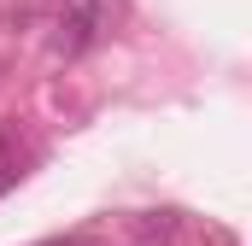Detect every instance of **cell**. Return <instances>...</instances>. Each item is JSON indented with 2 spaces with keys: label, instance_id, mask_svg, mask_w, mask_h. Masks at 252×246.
<instances>
[{
  "label": "cell",
  "instance_id": "6da1fadb",
  "mask_svg": "<svg viewBox=\"0 0 252 246\" xmlns=\"http://www.w3.org/2000/svg\"><path fill=\"white\" fill-rule=\"evenodd\" d=\"M24 176V153H18V135H0V193L6 187H18Z\"/></svg>",
  "mask_w": 252,
  "mask_h": 246
},
{
  "label": "cell",
  "instance_id": "7a4b0ae2",
  "mask_svg": "<svg viewBox=\"0 0 252 246\" xmlns=\"http://www.w3.org/2000/svg\"><path fill=\"white\" fill-rule=\"evenodd\" d=\"M88 35H94V6L70 12V35H59V53H76V47H88Z\"/></svg>",
  "mask_w": 252,
  "mask_h": 246
},
{
  "label": "cell",
  "instance_id": "3957f363",
  "mask_svg": "<svg viewBox=\"0 0 252 246\" xmlns=\"http://www.w3.org/2000/svg\"><path fill=\"white\" fill-rule=\"evenodd\" d=\"M47 246H82V241H47Z\"/></svg>",
  "mask_w": 252,
  "mask_h": 246
}]
</instances>
